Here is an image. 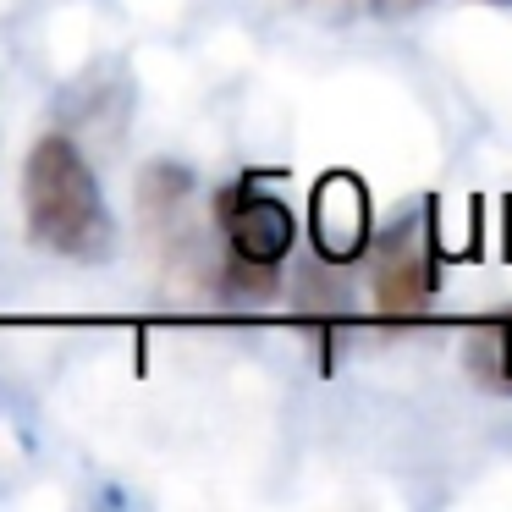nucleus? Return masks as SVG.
Returning a JSON list of instances; mask_svg holds the SVG:
<instances>
[{
	"label": "nucleus",
	"instance_id": "1",
	"mask_svg": "<svg viewBox=\"0 0 512 512\" xmlns=\"http://www.w3.org/2000/svg\"><path fill=\"white\" fill-rule=\"evenodd\" d=\"M23 215H28V237L34 248L56 259H78V265H94V259L111 254L116 226L111 210H105L100 177H94L89 155L72 144L67 133H50L34 144L23 166Z\"/></svg>",
	"mask_w": 512,
	"mask_h": 512
},
{
	"label": "nucleus",
	"instance_id": "4",
	"mask_svg": "<svg viewBox=\"0 0 512 512\" xmlns=\"http://www.w3.org/2000/svg\"><path fill=\"white\" fill-rule=\"evenodd\" d=\"M314 248L336 265L364 259L369 248V193L353 177H325L314 188Z\"/></svg>",
	"mask_w": 512,
	"mask_h": 512
},
{
	"label": "nucleus",
	"instance_id": "5",
	"mask_svg": "<svg viewBox=\"0 0 512 512\" xmlns=\"http://www.w3.org/2000/svg\"><path fill=\"white\" fill-rule=\"evenodd\" d=\"M468 375L485 391L512 397V309L468 331Z\"/></svg>",
	"mask_w": 512,
	"mask_h": 512
},
{
	"label": "nucleus",
	"instance_id": "3",
	"mask_svg": "<svg viewBox=\"0 0 512 512\" xmlns=\"http://www.w3.org/2000/svg\"><path fill=\"white\" fill-rule=\"evenodd\" d=\"M215 221H221L226 254H232L243 270H254V276H270V270L287 259L292 237H298L292 210L276 199V193H265L259 177H243V182H232V188H221Z\"/></svg>",
	"mask_w": 512,
	"mask_h": 512
},
{
	"label": "nucleus",
	"instance_id": "7",
	"mask_svg": "<svg viewBox=\"0 0 512 512\" xmlns=\"http://www.w3.org/2000/svg\"><path fill=\"white\" fill-rule=\"evenodd\" d=\"M496 6H512V0H496Z\"/></svg>",
	"mask_w": 512,
	"mask_h": 512
},
{
	"label": "nucleus",
	"instance_id": "6",
	"mask_svg": "<svg viewBox=\"0 0 512 512\" xmlns=\"http://www.w3.org/2000/svg\"><path fill=\"white\" fill-rule=\"evenodd\" d=\"M419 6H430V0H375L380 17H408V12H419Z\"/></svg>",
	"mask_w": 512,
	"mask_h": 512
},
{
	"label": "nucleus",
	"instance_id": "2",
	"mask_svg": "<svg viewBox=\"0 0 512 512\" xmlns=\"http://www.w3.org/2000/svg\"><path fill=\"white\" fill-rule=\"evenodd\" d=\"M435 270H441V232H435V210L419 204L413 215L386 226L375 243V309L391 320H413L435 303Z\"/></svg>",
	"mask_w": 512,
	"mask_h": 512
}]
</instances>
